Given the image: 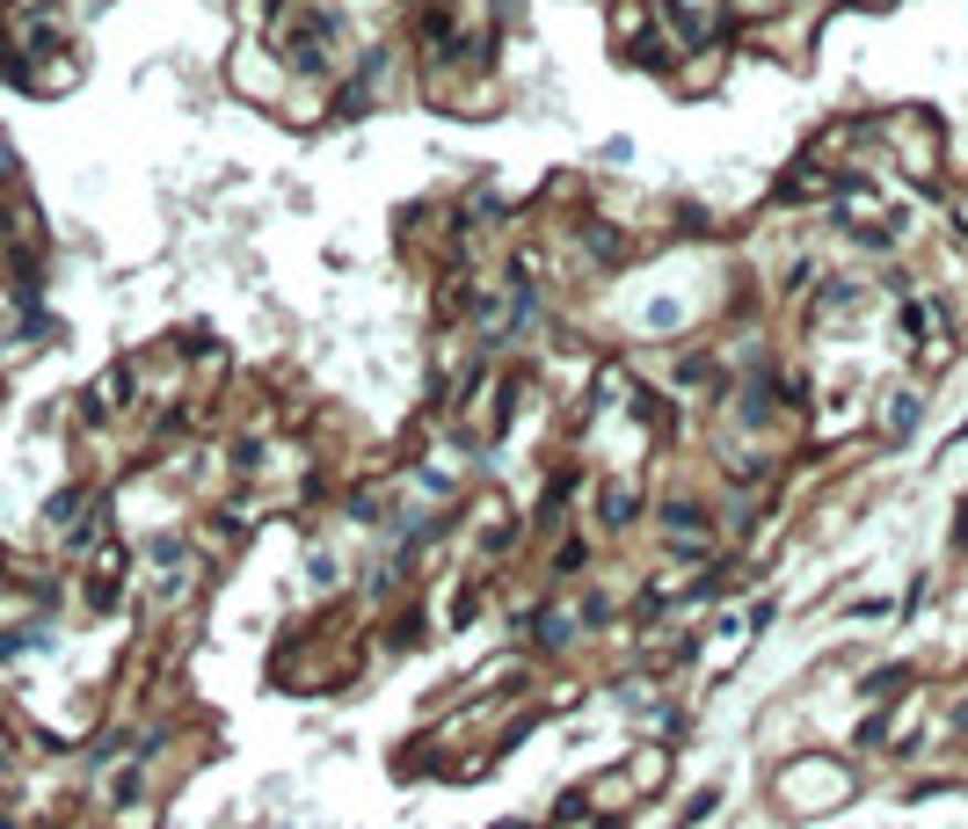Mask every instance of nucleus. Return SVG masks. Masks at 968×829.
Listing matches in <instances>:
<instances>
[{"instance_id": "423d86ee", "label": "nucleus", "mask_w": 968, "mask_h": 829, "mask_svg": "<svg viewBox=\"0 0 968 829\" xmlns=\"http://www.w3.org/2000/svg\"><path fill=\"white\" fill-rule=\"evenodd\" d=\"M539 546H546V583H582L590 560H598V538L590 532H554V538H539Z\"/></svg>"}, {"instance_id": "f8f14e48", "label": "nucleus", "mask_w": 968, "mask_h": 829, "mask_svg": "<svg viewBox=\"0 0 968 829\" xmlns=\"http://www.w3.org/2000/svg\"><path fill=\"white\" fill-rule=\"evenodd\" d=\"M503 829H532V822H503Z\"/></svg>"}, {"instance_id": "f257e3e1", "label": "nucleus", "mask_w": 968, "mask_h": 829, "mask_svg": "<svg viewBox=\"0 0 968 829\" xmlns=\"http://www.w3.org/2000/svg\"><path fill=\"white\" fill-rule=\"evenodd\" d=\"M649 502H655V473L649 466H612V473H590V524L582 532L598 538H627V532H649Z\"/></svg>"}, {"instance_id": "20e7f679", "label": "nucleus", "mask_w": 968, "mask_h": 829, "mask_svg": "<svg viewBox=\"0 0 968 829\" xmlns=\"http://www.w3.org/2000/svg\"><path fill=\"white\" fill-rule=\"evenodd\" d=\"M227 87L241 95V103H255V109H277L284 87H292L284 52L270 44V36H241V44H233V59H227Z\"/></svg>"}, {"instance_id": "f03ea898", "label": "nucleus", "mask_w": 968, "mask_h": 829, "mask_svg": "<svg viewBox=\"0 0 968 829\" xmlns=\"http://www.w3.org/2000/svg\"><path fill=\"white\" fill-rule=\"evenodd\" d=\"M860 794V772L845 757H787V772L772 778V800L793 815H830Z\"/></svg>"}, {"instance_id": "7ed1b4c3", "label": "nucleus", "mask_w": 968, "mask_h": 829, "mask_svg": "<svg viewBox=\"0 0 968 829\" xmlns=\"http://www.w3.org/2000/svg\"><path fill=\"white\" fill-rule=\"evenodd\" d=\"M866 306H874V276L866 270H823L809 284V298L793 306L801 335H838V328H860Z\"/></svg>"}, {"instance_id": "39448f33", "label": "nucleus", "mask_w": 968, "mask_h": 829, "mask_svg": "<svg viewBox=\"0 0 968 829\" xmlns=\"http://www.w3.org/2000/svg\"><path fill=\"white\" fill-rule=\"evenodd\" d=\"M925 408H933V386L925 379H896L888 393L874 400V437L881 444H911L925 430Z\"/></svg>"}, {"instance_id": "1a4fd4ad", "label": "nucleus", "mask_w": 968, "mask_h": 829, "mask_svg": "<svg viewBox=\"0 0 968 829\" xmlns=\"http://www.w3.org/2000/svg\"><path fill=\"white\" fill-rule=\"evenodd\" d=\"M714 808H722V786H699V794L685 800V822H677V829H699V822H706V815H714Z\"/></svg>"}, {"instance_id": "0eeeda50", "label": "nucleus", "mask_w": 968, "mask_h": 829, "mask_svg": "<svg viewBox=\"0 0 968 829\" xmlns=\"http://www.w3.org/2000/svg\"><path fill=\"white\" fill-rule=\"evenodd\" d=\"M619 772H627L634 800H655L670 786V743H634L627 757H619Z\"/></svg>"}, {"instance_id": "9b49d317", "label": "nucleus", "mask_w": 968, "mask_h": 829, "mask_svg": "<svg viewBox=\"0 0 968 829\" xmlns=\"http://www.w3.org/2000/svg\"><path fill=\"white\" fill-rule=\"evenodd\" d=\"M954 517H961V524H968V502H961V510H954Z\"/></svg>"}, {"instance_id": "9d476101", "label": "nucleus", "mask_w": 968, "mask_h": 829, "mask_svg": "<svg viewBox=\"0 0 968 829\" xmlns=\"http://www.w3.org/2000/svg\"><path fill=\"white\" fill-rule=\"evenodd\" d=\"M845 8H860V15H888L896 0H845Z\"/></svg>"}, {"instance_id": "6e6552de", "label": "nucleus", "mask_w": 968, "mask_h": 829, "mask_svg": "<svg viewBox=\"0 0 968 829\" xmlns=\"http://www.w3.org/2000/svg\"><path fill=\"white\" fill-rule=\"evenodd\" d=\"M939 211H947V225H954V241L968 248V182H947V190H939Z\"/></svg>"}]
</instances>
